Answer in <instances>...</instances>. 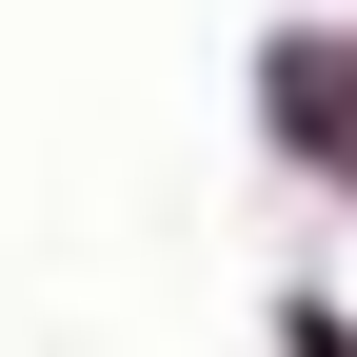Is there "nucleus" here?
I'll return each instance as SVG.
<instances>
[{
    "instance_id": "1",
    "label": "nucleus",
    "mask_w": 357,
    "mask_h": 357,
    "mask_svg": "<svg viewBox=\"0 0 357 357\" xmlns=\"http://www.w3.org/2000/svg\"><path fill=\"white\" fill-rule=\"evenodd\" d=\"M278 139H298V159H357V100H337L318 40H278Z\"/></svg>"
}]
</instances>
